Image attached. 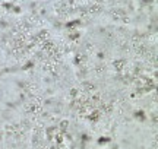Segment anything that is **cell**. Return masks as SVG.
Returning a JSON list of instances; mask_svg holds the SVG:
<instances>
[]
</instances>
